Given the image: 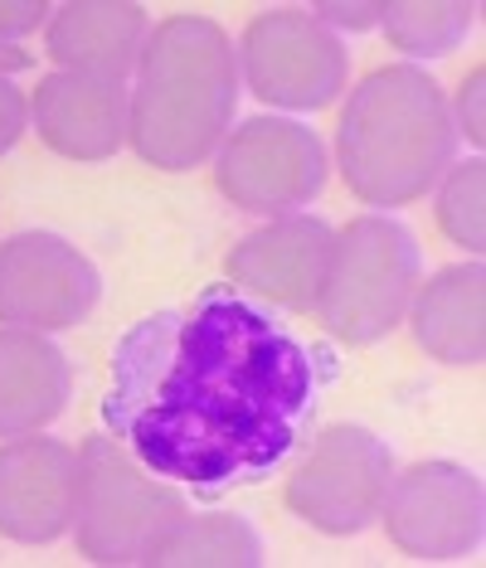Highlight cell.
Wrapping results in <instances>:
<instances>
[{"label": "cell", "instance_id": "1", "mask_svg": "<svg viewBox=\"0 0 486 568\" xmlns=\"http://www.w3.org/2000/svg\"><path fill=\"white\" fill-rule=\"evenodd\" d=\"M326 374L331 359L263 306L210 287L118 341L102 423L146 471L220 496L292 457Z\"/></svg>", "mask_w": 486, "mask_h": 568}, {"label": "cell", "instance_id": "2", "mask_svg": "<svg viewBox=\"0 0 486 568\" xmlns=\"http://www.w3.org/2000/svg\"><path fill=\"white\" fill-rule=\"evenodd\" d=\"M239 54L210 16H171L136 63L126 141L156 171H195L234 126Z\"/></svg>", "mask_w": 486, "mask_h": 568}, {"label": "cell", "instance_id": "3", "mask_svg": "<svg viewBox=\"0 0 486 568\" xmlns=\"http://www.w3.org/2000/svg\"><path fill=\"white\" fill-rule=\"evenodd\" d=\"M457 122L443 88L418 63H389L355 83L341 108L336 161L355 200L394 210L424 200L453 171Z\"/></svg>", "mask_w": 486, "mask_h": 568}, {"label": "cell", "instance_id": "4", "mask_svg": "<svg viewBox=\"0 0 486 568\" xmlns=\"http://www.w3.org/2000/svg\"><path fill=\"white\" fill-rule=\"evenodd\" d=\"M418 282H424V253L414 229L389 214H361L336 234L312 312L336 341L375 345L404 321Z\"/></svg>", "mask_w": 486, "mask_h": 568}, {"label": "cell", "instance_id": "5", "mask_svg": "<svg viewBox=\"0 0 486 568\" xmlns=\"http://www.w3.org/2000/svg\"><path fill=\"white\" fill-rule=\"evenodd\" d=\"M185 490L146 471L112 433H93L79 452V496H73V539L93 564H146L156 539L181 520Z\"/></svg>", "mask_w": 486, "mask_h": 568}, {"label": "cell", "instance_id": "6", "mask_svg": "<svg viewBox=\"0 0 486 568\" xmlns=\"http://www.w3.org/2000/svg\"><path fill=\"white\" fill-rule=\"evenodd\" d=\"M239 73L267 108L322 112L345 93L351 54L312 10L273 6L243 30Z\"/></svg>", "mask_w": 486, "mask_h": 568}, {"label": "cell", "instance_id": "7", "mask_svg": "<svg viewBox=\"0 0 486 568\" xmlns=\"http://www.w3.org/2000/svg\"><path fill=\"white\" fill-rule=\"evenodd\" d=\"M326 146L292 118H249L214 161V185L234 210L283 219L326 190Z\"/></svg>", "mask_w": 486, "mask_h": 568}, {"label": "cell", "instance_id": "8", "mask_svg": "<svg viewBox=\"0 0 486 568\" xmlns=\"http://www.w3.org/2000/svg\"><path fill=\"white\" fill-rule=\"evenodd\" d=\"M394 481L389 443H379L369 428L336 423L316 437L306 462L287 476V510L322 535H361L379 520L385 490Z\"/></svg>", "mask_w": 486, "mask_h": 568}, {"label": "cell", "instance_id": "9", "mask_svg": "<svg viewBox=\"0 0 486 568\" xmlns=\"http://www.w3.org/2000/svg\"><path fill=\"white\" fill-rule=\"evenodd\" d=\"M379 520H385L389 545L404 549L408 559H467L486 529L482 481L457 462H414L389 481Z\"/></svg>", "mask_w": 486, "mask_h": 568}, {"label": "cell", "instance_id": "10", "mask_svg": "<svg viewBox=\"0 0 486 568\" xmlns=\"http://www.w3.org/2000/svg\"><path fill=\"white\" fill-rule=\"evenodd\" d=\"M102 277L93 257L69 239L30 229L0 243V326L69 331L93 316Z\"/></svg>", "mask_w": 486, "mask_h": 568}, {"label": "cell", "instance_id": "11", "mask_svg": "<svg viewBox=\"0 0 486 568\" xmlns=\"http://www.w3.org/2000/svg\"><path fill=\"white\" fill-rule=\"evenodd\" d=\"M79 452L59 437L24 433L0 447V535L16 545H54L73 525Z\"/></svg>", "mask_w": 486, "mask_h": 568}, {"label": "cell", "instance_id": "12", "mask_svg": "<svg viewBox=\"0 0 486 568\" xmlns=\"http://www.w3.org/2000/svg\"><path fill=\"white\" fill-rule=\"evenodd\" d=\"M331 248H336V229L326 219L283 214L263 224L259 234L239 239L224 267L239 287H249L263 302L287 306V312H312L331 267Z\"/></svg>", "mask_w": 486, "mask_h": 568}, {"label": "cell", "instance_id": "13", "mask_svg": "<svg viewBox=\"0 0 486 568\" xmlns=\"http://www.w3.org/2000/svg\"><path fill=\"white\" fill-rule=\"evenodd\" d=\"M132 93L126 83L88 73H49L30 98V122L49 151L69 161H108L126 141Z\"/></svg>", "mask_w": 486, "mask_h": 568}, {"label": "cell", "instance_id": "14", "mask_svg": "<svg viewBox=\"0 0 486 568\" xmlns=\"http://www.w3.org/2000/svg\"><path fill=\"white\" fill-rule=\"evenodd\" d=\"M146 40H151L146 6H132V0H69L49 20L44 49L59 63V73L126 83V73L142 63Z\"/></svg>", "mask_w": 486, "mask_h": 568}, {"label": "cell", "instance_id": "15", "mask_svg": "<svg viewBox=\"0 0 486 568\" xmlns=\"http://www.w3.org/2000/svg\"><path fill=\"white\" fill-rule=\"evenodd\" d=\"M69 355L44 331H0V437L44 433L69 408Z\"/></svg>", "mask_w": 486, "mask_h": 568}, {"label": "cell", "instance_id": "16", "mask_svg": "<svg viewBox=\"0 0 486 568\" xmlns=\"http://www.w3.org/2000/svg\"><path fill=\"white\" fill-rule=\"evenodd\" d=\"M414 341L438 365H482L486 355V273L482 263H453L428 282H418Z\"/></svg>", "mask_w": 486, "mask_h": 568}, {"label": "cell", "instance_id": "17", "mask_svg": "<svg viewBox=\"0 0 486 568\" xmlns=\"http://www.w3.org/2000/svg\"><path fill=\"white\" fill-rule=\"evenodd\" d=\"M151 568H259L263 539L243 515L210 510V515H181L156 549L146 554Z\"/></svg>", "mask_w": 486, "mask_h": 568}, {"label": "cell", "instance_id": "18", "mask_svg": "<svg viewBox=\"0 0 486 568\" xmlns=\"http://www.w3.org/2000/svg\"><path fill=\"white\" fill-rule=\"evenodd\" d=\"M379 24L399 54L443 59L472 34L477 6H467V0H389Z\"/></svg>", "mask_w": 486, "mask_h": 568}, {"label": "cell", "instance_id": "19", "mask_svg": "<svg viewBox=\"0 0 486 568\" xmlns=\"http://www.w3.org/2000/svg\"><path fill=\"white\" fill-rule=\"evenodd\" d=\"M438 224L443 234L467 253H482L486 248V161H467V165H453L443 180H438Z\"/></svg>", "mask_w": 486, "mask_h": 568}, {"label": "cell", "instance_id": "20", "mask_svg": "<svg viewBox=\"0 0 486 568\" xmlns=\"http://www.w3.org/2000/svg\"><path fill=\"white\" fill-rule=\"evenodd\" d=\"M482 88H486V73L482 69H472L467 73V83H463V93H457V136H467L472 146H482L486 141V118H482Z\"/></svg>", "mask_w": 486, "mask_h": 568}, {"label": "cell", "instance_id": "21", "mask_svg": "<svg viewBox=\"0 0 486 568\" xmlns=\"http://www.w3.org/2000/svg\"><path fill=\"white\" fill-rule=\"evenodd\" d=\"M312 16L326 24H336V30H375L379 16H385V6H369V0H355V6H341V0H322V6H312Z\"/></svg>", "mask_w": 486, "mask_h": 568}, {"label": "cell", "instance_id": "22", "mask_svg": "<svg viewBox=\"0 0 486 568\" xmlns=\"http://www.w3.org/2000/svg\"><path fill=\"white\" fill-rule=\"evenodd\" d=\"M24 126H30V102H24L20 88L0 79V156L24 136Z\"/></svg>", "mask_w": 486, "mask_h": 568}, {"label": "cell", "instance_id": "23", "mask_svg": "<svg viewBox=\"0 0 486 568\" xmlns=\"http://www.w3.org/2000/svg\"><path fill=\"white\" fill-rule=\"evenodd\" d=\"M49 16L44 0H0V40H10V34H30L40 30Z\"/></svg>", "mask_w": 486, "mask_h": 568}, {"label": "cell", "instance_id": "24", "mask_svg": "<svg viewBox=\"0 0 486 568\" xmlns=\"http://www.w3.org/2000/svg\"><path fill=\"white\" fill-rule=\"evenodd\" d=\"M30 54H24V49H16V44H0V69L6 73H16V69H30Z\"/></svg>", "mask_w": 486, "mask_h": 568}]
</instances>
